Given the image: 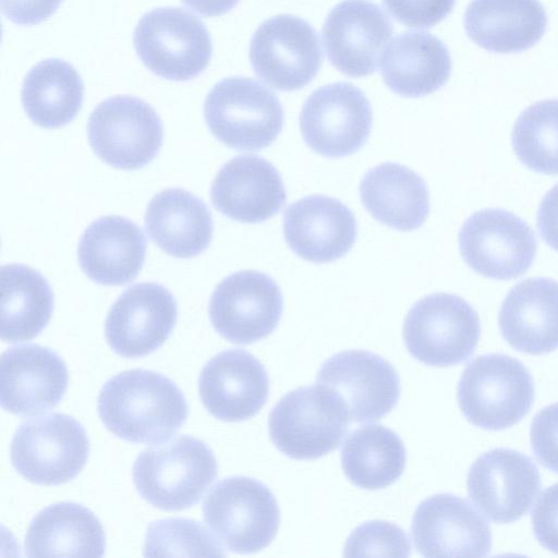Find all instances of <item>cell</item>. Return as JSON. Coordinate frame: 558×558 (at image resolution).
Listing matches in <instances>:
<instances>
[{"label":"cell","instance_id":"2e32d148","mask_svg":"<svg viewBox=\"0 0 558 558\" xmlns=\"http://www.w3.org/2000/svg\"><path fill=\"white\" fill-rule=\"evenodd\" d=\"M466 486L470 499L489 520L511 523L529 511L539 490L541 477L527 456L496 448L473 462Z\"/></svg>","mask_w":558,"mask_h":558},{"label":"cell","instance_id":"8fae6325","mask_svg":"<svg viewBox=\"0 0 558 558\" xmlns=\"http://www.w3.org/2000/svg\"><path fill=\"white\" fill-rule=\"evenodd\" d=\"M250 61L263 82L291 92L312 82L323 52L317 33L305 20L281 14L257 27L250 44Z\"/></svg>","mask_w":558,"mask_h":558},{"label":"cell","instance_id":"4fadbf2b","mask_svg":"<svg viewBox=\"0 0 558 558\" xmlns=\"http://www.w3.org/2000/svg\"><path fill=\"white\" fill-rule=\"evenodd\" d=\"M373 122L365 94L350 83H332L314 90L300 113L304 142L315 153L341 158L367 141Z\"/></svg>","mask_w":558,"mask_h":558},{"label":"cell","instance_id":"ffe728a7","mask_svg":"<svg viewBox=\"0 0 558 558\" xmlns=\"http://www.w3.org/2000/svg\"><path fill=\"white\" fill-rule=\"evenodd\" d=\"M68 381L64 361L46 347L17 345L1 356L0 401L13 414H38L56 407L66 391Z\"/></svg>","mask_w":558,"mask_h":558},{"label":"cell","instance_id":"4dcf8cb0","mask_svg":"<svg viewBox=\"0 0 558 558\" xmlns=\"http://www.w3.org/2000/svg\"><path fill=\"white\" fill-rule=\"evenodd\" d=\"M1 327L7 342L27 341L48 325L53 310V293L46 278L21 264L1 267Z\"/></svg>","mask_w":558,"mask_h":558},{"label":"cell","instance_id":"1f68e13d","mask_svg":"<svg viewBox=\"0 0 558 558\" xmlns=\"http://www.w3.org/2000/svg\"><path fill=\"white\" fill-rule=\"evenodd\" d=\"M84 85L75 68L60 59H47L26 74L21 92L23 108L33 123L61 128L78 113Z\"/></svg>","mask_w":558,"mask_h":558},{"label":"cell","instance_id":"f35d334b","mask_svg":"<svg viewBox=\"0 0 558 558\" xmlns=\"http://www.w3.org/2000/svg\"><path fill=\"white\" fill-rule=\"evenodd\" d=\"M532 524L538 543L558 554V483L538 496L532 511Z\"/></svg>","mask_w":558,"mask_h":558},{"label":"cell","instance_id":"52a82bcc","mask_svg":"<svg viewBox=\"0 0 558 558\" xmlns=\"http://www.w3.org/2000/svg\"><path fill=\"white\" fill-rule=\"evenodd\" d=\"M133 43L145 66L171 81L198 76L213 53L205 24L191 12L173 7L145 13L134 31Z\"/></svg>","mask_w":558,"mask_h":558},{"label":"cell","instance_id":"277c9868","mask_svg":"<svg viewBox=\"0 0 558 558\" xmlns=\"http://www.w3.org/2000/svg\"><path fill=\"white\" fill-rule=\"evenodd\" d=\"M350 422L342 400L317 383L283 396L269 414L268 432L282 453L310 460L338 448Z\"/></svg>","mask_w":558,"mask_h":558},{"label":"cell","instance_id":"8992f818","mask_svg":"<svg viewBox=\"0 0 558 558\" xmlns=\"http://www.w3.org/2000/svg\"><path fill=\"white\" fill-rule=\"evenodd\" d=\"M203 514L215 537L239 554L267 547L280 523L274 494L259 481L246 476L216 483L204 500Z\"/></svg>","mask_w":558,"mask_h":558},{"label":"cell","instance_id":"e575fe53","mask_svg":"<svg viewBox=\"0 0 558 558\" xmlns=\"http://www.w3.org/2000/svg\"><path fill=\"white\" fill-rule=\"evenodd\" d=\"M144 555L148 557H222V547L198 522L174 518L151 522L146 531Z\"/></svg>","mask_w":558,"mask_h":558},{"label":"cell","instance_id":"d590c367","mask_svg":"<svg viewBox=\"0 0 558 558\" xmlns=\"http://www.w3.org/2000/svg\"><path fill=\"white\" fill-rule=\"evenodd\" d=\"M411 554L410 541L398 525L386 521H368L348 537L344 556H399Z\"/></svg>","mask_w":558,"mask_h":558},{"label":"cell","instance_id":"ba28073f","mask_svg":"<svg viewBox=\"0 0 558 558\" xmlns=\"http://www.w3.org/2000/svg\"><path fill=\"white\" fill-rule=\"evenodd\" d=\"M481 335L475 310L462 298L434 293L408 312L403 339L410 354L430 366L465 362L474 353Z\"/></svg>","mask_w":558,"mask_h":558},{"label":"cell","instance_id":"9c48e42d","mask_svg":"<svg viewBox=\"0 0 558 558\" xmlns=\"http://www.w3.org/2000/svg\"><path fill=\"white\" fill-rule=\"evenodd\" d=\"M89 441L84 427L63 413H49L23 422L11 442V462L32 483L60 485L84 468Z\"/></svg>","mask_w":558,"mask_h":558},{"label":"cell","instance_id":"5b68a950","mask_svg":"<svg viewBox=\"0 0 558 558\" xmlns=\"http://www.w3.org/2000/svg\"><path fill=\"white\" fill-rule=\"evenodd\" d=\"M205 121L213 135L240 151H258L280 134L284 113L278 97L257 81L227 77L208 93Z\"/></svg>","mask_w":558,"mask_h":558},{"label":"cell","instance_id":"d6986e66","mask_svg":"<svg viewBox=\"0 0 558 558\" xmlns=\"http://www.w3.org/2000/svg\"><path fill=\"white\" fill-rule=\"evenodd\" d=\"M393 26L383 9L368 0H343L327 15L323 41L330 63L352 77L374 73L378 54Z\"/></svg>","mask_w":558,"mask_h":558},{"label":"cell","instance_id":"cb8c5ba5","mask_svg":"<svg viewBox=\"0 0 558 558\" xmlns=\"http://www.w3.org/2000/svg\"><path fill=\"white\" fill-rule=\"evenodd\" d=\"M498 324L518 351L539 355L558 349V282L543 277L519 282L505 298Z\"/></svg>","mask_w":558,"mask_h":558},{"label":"cell","instance_id":"f1b7e54d","mask_svg":"<svg viewBox=\"0 0 558 558\" xmlns=\"http://www.w3.org/2000/svg\"><path fill=\"white\" fill-rule=\"evenodd\" d=\"M106 548L104 527L87 508L58 502L32 520L24 543L27 557H101Z\"/></svg>","mask_w":558,"mask_h":558},{"label":"cell","instance_id":"8d00e7d4","mask_svg":"<svg viewBox=\"0 0 558 558\" xmlns=\"http://www.w3.org/2000/svg\"><path fill=\"white\" fill-rule=\"evenodd\" d=\"M387 11L401 24L425 28L442 21L456 0H383Z\"/></svg>","mask_w":558,"mask_h":558},{"label":"cell","instance_id":"d4e9b609","mask_svg":"<svg viewBox=\"0 0 558 558\" xmlns=\"http://www.w3.org/2000/svg\"><path fill=\"white\" fill-rule=\"evenodd\" d=\"M146 239L128 218L105 216L81 236L77 256L82 270L93 281L121 286L133 281L145 262Z\"/></svg>","mask_w":558,"mask_h":558},{"label":"cell","instance_id":"6da1fadb","mask_svg":"<svg viewBox=\"0 0 558 558\" xmlns=\"http://www.w3.org/2000/svg\"><path fill=\"white\" fill-rule=\"evenodd\" d=\"M98 414L116 436L131 442L161 444L185 422L183 392L168 377L147 369L122 372L102 386Z\"/></svg>","mask_w":558,"mask_h":558},{"label":"cell","instance_id":"836d02e7","mask_svg":"<svg viewBox=\"0 0 558 558\" xmlns=\"http://www.w3.org/2000/svg\"><path fill=\"white\" fill-rule=\"evenodd\" d=\"M512 146L529 169L558 174V99H546L527 107L512 130Z\"/></svg>","mask_w":558,"mask_h":558},{"label":"cell","instance_id":"ac0fdd59","mask_svg":"<svg viewBox=\"0 0 558 558\" xmlns=\"http://www.w3.org/2000/svg\"><path fill=\"white\" fill-rule=\"evenodd\" d=\"M411 534L424 557H484L492 548L488 523L468 500L451 494L423 500L413 514Z\"/></svg>","mask_w":558,"mask_h":558},{"label":"cell","instance_id":"d6a6232c","mask_svg":"<svg viewBox=\"0 0 558 558\" xmlns=\"http://www.w3.org/2000/svg\"><path fill=\"white\" fill-rule=\"evenodd\" d=\"M407 453L401 438L380 424H367L351 433L341 450L347 478L375 490L395 483L403 473Z\"/></svg>","mask_w":558,"mask_h":558},{"label":"cell","instance_id":"5bb4252c","mask_svg":"<svg viewBox=\"0 0 558 558\" xmlns=\"http://www.w3.org/2000/svg\"><path fill=\"white\" fill-rule=\"evenodd\" d=\"M283 308L279 286L257 270L234 272L216 287L209 302V318L225 339L250 344L270 335Z\"/></svg>","mask_w":558,"mask_h":558},{"label":"cell","instance_id":"f546056e","mask_svg":"<svg viewBox=\"0 0 558 558\" xmlns=\"http://www.w3.org/2000/svg\"><path fill=\"white\" fill-rule=\"evenodd\" d=\"M360 195L373 218L396 230L417 229L428 217L425 181L400 163L385 162L368 170L360 183Z\"/></svg>","mask_w":558,"mask_h":558},{"label":"cell","instance_id":"30bf717a","mask_svg":"<svg viewBox=\"0 0 558 558\" xmlns=\"http://www.w3.org/2000/svg\"><path fill=\"white\" fill-rule=\"evenodd\" d=\"M87 134L90 147L102 161L117 169L135 170L157 156L163 128L155 109L144 100L114 96L93 110Z\"/></svg>","mask_w":558,"mask_h":558},{"label":"cell","instance_id":"7a4b0ae2","mask_svg":"<svg viewBox=\"0 0 558 558\" xmlns=\"http://www.w3.org/2000/svg\"><path fill=\"white\" fill-rule=\"evenodd\" d=\"M217 471L211 449L184 435L142 451L133 464V482L150 505L162 510H182L198 502Z\"/></svg>","mask_w":558,"mask_h":558},{"label":"cell","instance_id":"4316f807","mask_svg":"<svg viewBox=\"0 0 558 558\" xmlns=\"http://www.w3.org/2000/svg\"><path fill=\"white\" fill-rule=\"evenodd\" d=\"M380 73L385 84L403 97H422L449 80L451 58L445 44L428 32H405L384 49Z\"/></svg>","mask_w":558,"mask_h":558},{"label":"cell","instance_id":"9a60e30c","mask_svg":"<svg viewBox=\"0 0 558 558\" xmlns=\"http://www.w3.org/2000/svg\"><path fill=\"white\" fill-rule=\"evenodd\" d=\"M317 383L344 403L350 421L374 422L389 413L400 397V378L384 357L368 351L348 350L326 360Z\"/></svg>","mask_w":558,"mask_h":558},{"label":"cell","instance_id":"603a6c76","mask_svg":"<svg viewBox=\"0 0 558 558\" xmlns=\"http://www.w3.org/2000/svg\"><path fill=\"white\" fill-rule=\"evenodd\" d=\"M210 195L217 210L246 223L271 218L287 199L278 170L255 155L236 156L225 163L211 184Z\"/></svg>","mask_w":558,"mask_h":558},{"label":"cell","instance_id":"7402d4cb","mask_svg":"<svg viewBox=\"0 0 558 558\" xmlns=\"http://www.w3.org/2000/svg\"><path fill=\"white\" fill-rule=\"evenodd\" d=\"M283 235L298 256L324 264L339 259L351 250L357 225L354 214L339 199L311 195L286 209Z\"/></svg>","mask_w":558,"mask_h":558},{"label":"cell","instance_id":"83f0119b","mask_svg":"<svg viewBox=\"0 0 558 558\" xmlns=\"http://www.w3.org/2000/svg\"><path fill=\"white\" fill-rule=\"evenodd\" d=\"M150 240L167 254L190 258L209 245L214 222L206 204L183 189H167L156 194L145 214Z\"/></svg>","mask_w":558,"mask_h":558},{"label":"cell","instance_id":"ab89813d","mask_svg":"<svg viewBox=\"0 0 558 558\" xmlns=\"http://www.w3.org/2000/svg\"><path fill=\"white\" fill-rule=\"evenodd\" d=\"M62 0H0L3 15L20 25H36L46 21Z\"/></svg>","mask_w":558,"mask_h":558},{"label":"cell","instance_id":"3957f363","mask_svg":"<svg viewBox=\"0 0 558 558\" xmlns=\"http://www.w3.org/2000/svg\"><path fill=\"white\" fill-rule=\"evenodd\" d=\"M534 381L517 359L501 353L477 356L464 368L457 398L466 420L500 430L521 421L534 400Z\"/></svg>","mask_w":558,"mask_h":558},{"label":"cell","instance_id":"44dd1931","mask_svg":"<svg viewBox=\"0 0 558 558\" xmlns=\"http://www.w3.org/2000/svg\"><path fill=\"white\" fill-rule=\"evenodd\" d=\"M198 391L204 407L215 417L240 422L264 407L269 392L264 365L242 349L219 352L203 367Z\"/></svg>","mask_w":558,"mask_h":558},{"label":"cell","instance_id":"484cf974","mask_svg":"<svg viewBox=\"0 0 558 558\" xmlns=\"http://www.w3.org/2000/svg\"><path fill=\"white\" fill-rule=\"evenodd\" d=\"M546 26L547 15L538 0H472L464 13L470 39L498 53L533 47Z\"/></svg>","mask_w":558,"mask_h":558},{"label":"cell","instance_id":"74e56055","mask_svg":"<svg viewBox=\"0 0 558 558\" xmlns=\"http://www.w3.org/2000/svg\"><path fill=\"white\" fill-rule=\"evenodd\" d=\"M530 435L537 461L558 473V402L543 408L534 416Z\"/></svg>","mask_w":558,"mask_h":558},{"label":"cell","instance_id":"e0dca14e","mask_svg":"<svg viewBox=\"0 0 558 558\" xmlns=\"http://www.w3.org/2000/svg\"><path fill=\"white\" fill-rule=\"evenodd\" d=\"M178 316L171 292L155 282L128 288L111 306L105 324L111 349L124 357H141L170 336Z\"/></svg>","mask_w":558,"mask_h":558},{"label":"cell","instance_id":"60d3db41","mask_svg":"<svg viewBox=\"0 0 558 558\" xmlns=\"http://www.w3.org/2000/svg\"><path fill=\"white\" fill-rule=\"evenodd\" d=\"M537 229L543 241L558 251V184L542 199L537 213Z\"/></svg>","mask_w":558,"mask_h":558},{"label":"cell","instance_id":"b9f144b4","mask_svg":"<svg viewBox=\"0 0 558 558\" xmlns=\"http://www.w3.org/2000/svg\"><path fill=\"white\" fill-rule=\"evenodd\" d=\"M186 7L205 16H219L229 12L239 0H181Z\"/></svg>","mask_w":558,"mask_h":558},{"label":"cell","instance_id":"7c38bea8","mask_svg":"<svg viewBox=\"0 0 558 558\" xmlns=\"http://www.w3.org/2000/svg\"><path fill=\"white\" fill-rule=\"evenodd\" d=\"M458 239L464 262L475 272L496 280H510L526 272L537 248L535 234L524 220L496 208L470 216Z\"/></svg>","mask_w":558,"mask_h":558}]
</instances>
